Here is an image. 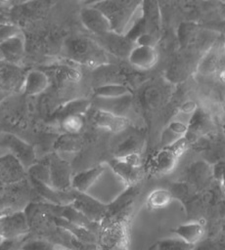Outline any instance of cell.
Listing matches in <instances>:
<instances>
[{"mask_svg":"<svg viewBox=\"0 0 225 250\" xmlns=\"http://www.w3.org/2000/svg\"><path fill=\"white\" fill-rule=\"evenodd\" d=\"M108 20L112 31L127 35L142 17V1L104 0L88 3Z\"/></svg>","mask_w":225,"mask_h":250,"instance_id":"obj_1","label":"cell"},{"mask_svg":"<svg viewBox=\"0 0 225 250\" xmlns=\"http://www.w3.org/2000/svg\"><path fill=\"white\" fill-rule=\"evenodd\" d=\"M63 54L69 61L90 67H98L109 62V54L94 38L85 36L67 38L63 45Z\"/></svg>","mask_w":225,"mask_h":250,"instance_id":"obj_2","label":"cell"},{"mask_svg":"<svg viewBox=\"0 0 225 250\" xmlns=\"http://www.w3.org/2000/svg\"><path fill=\"white\" fill-rule=\"evenodd\" d=\"M32 190L27 178L15 184L5 185L0 189V216L24 210L30 203Z\"/></svg>","mask_w":225,"mask_h":250,"instance_id":"obj_3","label":"cell"},{"mask_svg":"<svg viewBox=\"0 0 225 250\" xmlns=\"http://www.w3.org/2000/svg\"><path fill=\"white\" fill-rule=\"evenodd\" d=\"M188 146V140L183 138L169 146H162L150 159L148 168L154 174H168L177 164L178 158Z\"/></svg>","mask_w":225,"mask_h":250,"instance_id":"obj_4","label":"cell"},{"mask_svg":"<svg viewBox=\"0 0 225 250\" xmlns=\"http://www.w3.org/2000/svg\"><path fill=\"white\" fill-rule=\"evenodd\" d=\"M71 194L72 202L70 204L90 221L98 224H102L105 221L108 213L107 203L90 195L88 192H81L73 188H71Z\"/></svg>","mask_w":225,"mask_h":250,"instance_id":"obj_5","label":"cell"},{"mask_svg":"<svg viewBox=\"0 0 225 250\" xmlns=\"http://www.w3.org/2000/svg\"><path fill=\"white\" fill-rule=\"evenodd\" d=\"M46 160L49 168L50 186L58 191H68L71 189L73 175L70 164L56 152L51 153Z\"/></svg>","mask_w":225,"mask_h":250,"instance_id":"obj_6","label":"cell"},{"mask_svg":"<svg viewBox=\"0 0 225 250\" xmlns=\"http://www.w3.org/2000/svg\"><path fill=\"white\" fill-rule=\"evenodd\" d=\"M30 231L24 210L0 216V236L3 239L28 236Z\"/></svg>","mask_w":225,"mask_h":250,"instance_id":"obj_7","label":"cell"},{"mask_svg":"<svg viewBox=\"0 0 225 250\" xmlns=\"http://www.w3.org/2000/svg\"><path fill=\"white\" fill-rule=\"evenodd\" d=\"M95 41L109 54L117 58L127 59L135 42L126 35L117 34L113 31L107 32L100 36H94Z\"/></svg>","mask_w":225,"mask_h":250,"instance_id":"obj_8","label":"cell"},{"mask_svg":"<svg viewBox=\"0 0 225 250\" xmlns=\"http://www.w3.org/2000/svg\"><path fill=\"white\" fill-rule=\"evenodd\" d=\"M45 208L54 216L60 217L62 219H65L66 221L79 226L81 228H84L94 233H98L100 225L98 223H94L90 221L85 215H83L80 211L75 209L71 204H65V205H56L52 203H44Z\"/></svg>","mask_w":225,"mask_h":250,"instance_id":"obj_9","label":"cell"},{"mask_svg":"<svg viewBox=\"0 0 225 250\" xmlns=\"http://www.w3.org/2000/svg\"><path fill=\"white\" fill-rule=\"evenodd\" d=\"M0 146L7 147L9 153L13 154L22 163L26 172L33 164H35L36 156L33 147L17 136L12 134L5 135Z\"/></svg>","mask_w":225,"mask_h":250,"instance_id":"obj_10","label":"cell"},{"mask_svg":"<svg viewBox=\"0 0 225 250\" xmlns=\"http://www.w3.org/2000/svg\"><path fill=\"white\" fill-rule=\"evenodd\" d=\"M87 114L95 126L112 133H119L125 130L130 123L129 119L125 116L116 115L94 106H91Z\"/></svg>","mask_w":225,"mask_h":250,"instance_id":"obj_11","label":"cell"},{"mask_svg":"<svg viewBox=\"0 0 225 250\" xmlns=\"http://www.w3.org/2000/svg\"><path fill=\"white\" fill-rule=\"evenodd\" d=\"M79 18L83 26L94 36H100L112 31L107 18L90 4H87L80 10Z\"/></svg>","mask_w":225,"mask_h":250,"instance_id":"obj_12","label":"cell"},{"mask_svg":"<svg viewBox=\"0 0 225 250\" xmlns=\"http://www.w3.org/2000/svg\"><path fill=\"white\" fill-rule=\"evenodd\" d=\"M26 178V170L13 154L8 152L0 156V183L11 185Z\"/></svg>","mask_w":225,"mask_h":250,"instance_id":"obj_13","label":"cell"},{"mask_svg":"<svg viewBox=\"0 0 225 250\" xmlns=\"http://www.w3.org/2000/svg\"><path fill=\"white\" fill-rule=\"evenodd\" d=\"M25 53V42L22 33L17 34L0 43L1 62L20 65Z\"/></svg>","mask_w":225,"mask_h":250,"instance_id":"obj_14","label":"cell"},{"mask_svg":"<svg viewBox=\"0 0 225 250\" xmlns=\"http://www.w3.org/2000/svg\"><path fill=\"white\" fill-rule=\"evenodd\" d=\"M108 165L126 187L137 185L142 178L141 166H135L121 157H114Z\"/></svg>","mask_w":225,"mask_h":250,"instance_id":"obj_15","label":"cell"},{"mask_svg":"<svg viewBox=\"0 0 225 250\" xmlns=\"http://www.w3.org/2000/svg\"><path fill=\"white\" fill-rule=\"evenodd\" d=\"M224 50L225 42L222 43L218 40L214 41L209 49L202 57L197 66V70L202 75H209L214 73L220 67Z\"/></svg>","mask_w":225,"mask_h":250,"instance_id":"obj_16","label":"cell"},{"mask_svg":"<svg viewBox=\"0 0 225 250\" xmlns=\"http://www.w3.org/2000/svg\"><path fill=\"white\" fill-rule=\"evenodd\" d=\"M127 60L134 67L140 70H147L157 63L158 53L155 47L135 45Z\"/></svg>","mask_w":225,"mask_h":250,"instance_id":"obj_17","label":"cell"},{"mask_svg":"<svg viewBox=\"0 0 225 250\" xmlns=\"http://www.w3.org/2000/svg\"><path fill=\"white\" fill-rule=\"evenodd\" d=\"M49 84L50 79L43 70L30 69L24 75L22 92L28 97L37 96L46 91Z\"/></svg>","mask_w":225,"mask_h":250,"instance_id":"obj_18","label":"cell"},{"mask_svg":"<svg viewBox=\"0 0 225 250\" xmlns=\"http://www.w3.org/2000/svg\"><path fill=\"white\" fill-rule=\"evenodd\" d=\"M105 171L106 166L100 164L74 174L71 181V188L81 192H88V190L102 177Z\"/></svg>","mask_w":225,"mask_h":250,"instance_id":"obj_19","label":"cell"},{"mask_svg":"<svg viewBox=\"0 0 225 250\" xmlns=\"http://www.w3.org/2000/svg\"><path fill=\"white\" fill-rule=\"evenodd\" d=\"M132 101V94L113 98V99H104V98H96L94 102H92V106L114 113L116 115L125 116V112L128 110ZM126 117V116H125Z\"/></svg>","mask_w":225,"mask_h":250,"instance_id":"obj_20","label":"cell"},{"mask_svg":"<svg viewBox=\"0 0 225 250\" xmlns=\"http://www.w3.org/2000/svg\"><path fill=\"white\" fill-rule=\"evenodd\" d=\"M171 231L185 242L195 245L202 240L204 229L201 223L197 221H190L177 226Z\"/></svg>","mask_w":225,"mask_h":250,"instance_id":"obj_21","label":"cell"},{"mask_svg":"<svg viewBox=\"0 0 225 250\" xmlns=\"http://www.w3.org/2000/svg\"><path fill=\"white\" fill-rule=\"evenodd\" d=\"M52 218H53V221L55 223V225L57 227H60L64 229H66L67 231H68L73 237H75L77 240H79L80 242H83V243H86V244H95L97 243L98 241V237H97V234L84 229V228H81L79 226H76V225H73L68 221H66L65 219H62L60 217H57V216H54L52 215Z\"/></svg>","mask_w":225,"mask_h":250,"instance_id":"obj_22","label":"cell"},{"mask_svg":"<svg viewBox=\"0 0 225 250\" xmlns=\"http://www.w3.org/2000/svg\"><path fill=\"white\" fill-rule=\"evenodd\" d=\"M92 106V102L88 99H73L68 102H66L64 104H62L58 109L54 112V118L58 121L62 119L65 116L68 115H73V114H81L85 115L88 110Z\"/></svg>","mask_w":225,"mask_h":250,"instance_id":"obj_23","label":"cell"},{"mask_svg":"<svg viewBox=\"0 0 225 250\" xmlns=\"http://www.w3.org/2000/svg\"><path fill=\"white\" fill-rule=\"evenodd\" d=\"M188 134V124L182 120H172L161 133L162 146H169L179 140L186 138Z\"/></svg>","mask_w":225,"mask_h":250,"instance_id":"obj_24","label":"cell"},{"mask_svg":"<svg viewBox=\"0 0 225 250\" xmlns=\"http://www.w3.org/2000/svg\"><path fill=\"white\" fill-rule=\"evenodd\" d=\"M127 95H131V90L127 86L118 83L104 84L97 86L94 89V96L96 98L113 99Z\"/></svg>","mask_w":225,"mask_h":250,"instance_id":"obj_25","label":"cell"},{"mask_svg":"<svg viewBox=\"0 0 225 250\" xmlns=\"http://www.w3.org/2000/svg\"><path fill=\"white\" fill-rule=\"evenodd\" d=\"M57 122L62 134H80L85 126L86 118L85 115L73 114L65 116Z\"/></svg>","mask_w":225,"mask_h":250,"instance_id":"obj_26","label":"cell"},{"mask_svg":"<svg viewBox=\"0 0 225 250\" xmlns=\"http://www.w3.org/2000/svg\"><path fill=\"white\" fill-rule=\"evenodd\" d=\"M83 140L79 134H62L55 142L56 150L66 152H75L81 149Z\"/></svg>","mask_w":225,"mask_h":250,"instance_id":"obj_27","label":"cell"},{"mask_svg":"<svg viewBox=\"0 0 225 250\" xmlns=\"http://www.w3.org/2000/svg\"><path fill=\"white\" fill-rule=\"evenodd\" d=\"M171 199L172 194L170 190L164 188H157L149 194L146 203L148 208L155 210L165 207L166 205L169 204Z\"/></svg>","mask_w":225,"mask_h":250,"instance_id":"obj_28","label":"cell"},{"mask_svg":"<svg viewBox=\"0 0 225 250\" xmlns=\"http://www.w3.org/2000/svg\"><path fill=\"white\" fill-rule=\"evenodd\" d=\"M209 172L210 171L207 165H205V163L203 162L194 163V165L190 168L188 173V177L190 179V183L188 184L194 187L195 188H199L205 181H207L210 174Z\"/></svg>","mask_w":225,"mask_h":250,"instance_id":"obj_29","label":"cell"},{"mask_svg":"<svg viewBox=\"0 0 225 250\" xmlns=\"http://www.w3.org/2000/svg\"><path fill=\"white\" fill-rule=\"evenodd\" d=\"M193 246L179 237L164 238L158 242V250H192Z\"/></svg>","mask_w":225,"mask_h":250,"instance_id":"obj_30","label":"cell"},{"mask_svg":"<svg viewBox=\"0 0 225 250\" xmlns=\"http://www.w3.org/2000/svg\"><path fill=\"white\" fill-rule=\"evenodd\" d=\"M55 244L45 238L25 239L21 250H54Z\"/></svg>","mask_w":225,"mask_h":250,"instance_id":"obj_31","label":"cell"},{"mask_svg":"<svg viewBox=\"0 0 225 250\" xmlns=\"http://www.w3.org/2000/svg\"><path fill=\"white\" fill-rule=\"evenodd\" d=\"M20 33H22V31L18 25L13 23L0 22V43Z\"/></svg>","mask_w":225,"mask_h":250,"instance_id":"obj_32","label":"cell"},{"mask_svg":"<svg viewBox=\"0 0 225 250\" xmlns=\"http://www.w3.org/2000/svg\"><path fill=\"white\" fill-rule=\"evenodd\" d=\"M25 237H19V238H11V239H3L0 244V250H21V247Z\"/></svg>","mask_w":225,"mask_h":250,"instance_id":"obj_33","label":"cell"},{"mask_svg":"<svg viewBox=\"0 0 225 250\" xmlns=\"http://www.w3.org/2000/svg\"><path fill=\"white\" fill-rule=\"evenodd\" d=\"M192 250H219L218 246L212 241H200L193 246Z\"/></svg>","mask_w":225,"mask_h":250,"instance_id":"obj_34","label":"cell"},{"mask_svg":"<svg viewBox=\"0 0 225 250\" xmlns=\"http://www.w3.org/2000/svg\"><path fill=\"white\" fill-rule=\"evenodd\" d=\"M181 110L185 113H194L197 110V105L193 102H187L181 106Z\"/></svg>","mask_w":225,"mask_h":250,"instance_id":"obj_35","label":"cell"},{"mask_svg":"<svg viewBox=\"0 0 225 250\" xmlns=\"http://www.w3.org/2000/svg\"><path fill=\"white\" fill-rule=\"evenodd\" d=\"M220 180L222 181L223 184V189H224V193H225V166L223 169H221V176H220Z\"/></svg>","mask_w":225,"mask_h":250,"instance_id":"obj_36","label":"cell"},{"mask_svg":"<svg viewBox=\"0 0 225 250\" xmlns=\"http://www.w3.org/2000/svg\"><path fill=\"white\" fill-rule=\"evenodd\" d=\"M54 250H72V249L66 248V247H63V246H55Z\"/></svg>","mask_w":225,"mask_h":250,"instance_id":"obj_37","label":"cell"},{"mask_svg":"<svg viewBox=\"0 0 225 250\" xmlns=\"http://www.w3.org/2000/svg\"><path fill=\"white\" fill-rule=\"evenodd\" d=\"M116 250H128V248H127V246H126V245H123V246L118 247Z\"/></svg>","mask_w":225,"mask_h":250,"instance_id":"obj_38","label":"cell"},{"mask_svg":"<svg viewBox=\"0 0 225 250\" xmlns=\"http://www.w3.org/2000/svg\"><path fill=\"white\" fill-rule=\"evenodd\" d=\"M221 77L225 80V69L222 71V73H221Z\"/></svg>","mask_w":225,"mask_h":250,"instance_id":"obj_39","label":"cell"},{"mask_svg":"<svg viewBox=\"0 0 225 250\" xmlns=\"http://www.w3.org/2000/svg\"><path fill=\"white\" fill-rule=\"evenodd\" d=\"M2 240H3V238L0 236V244H1V242H2Z\"/></svg>","mask_w":225,"mask_h":250,"instance_id":"obj_40","label":"cell"}]
</instances>
